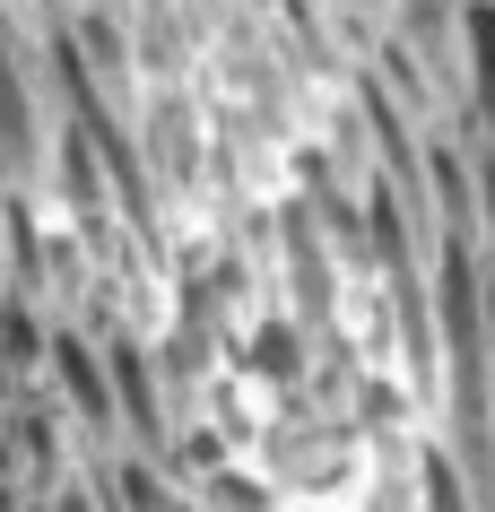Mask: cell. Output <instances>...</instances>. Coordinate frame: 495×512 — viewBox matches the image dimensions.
I'll return each mask as SVG.
<instances>
[{"instance_id": "obj_1", "label": "cell", "mask_w": 495, "mask_h": 512, "mask_svg": "<svg viewBox=\"0 0 495 512\" xmlns=\"http://www.w3.org/2000/svg\"><path fill=\"white\" fill-rule=\"evenodd\" d=\"M452 35H461V79H452V96L469 105V148H495V9L487 0H461Z\"/></svg>"}, {"instance_id": "obj_2", "label": "cell", "mask_w": 495, "mask_h": 512, "mask_svg": "<svg viewBox=\"0 0 495 512\" xmlns=\"http://www.w3.org/2000/svg\"><path fill=\"white\" fill-rule=\"evenodd\" d=\"M53 365H61V400L79 408L96 434H122L113 426V382H105V356L79 348V339H53Z\"/></svg>"}, {"instance_id": "obj_3", "label": "cell", "mask_w": 495, "mask_h": 512, "mask_svg": "<svg viewBox=\"0 0 495 512\" xmlns=\"http://www.w3.org/2000/svg\"><path fill=\"white\" fill-rule=\"evenodd\" d=\"M469 252L487 261V287H495V148H469V217H461Z\"/></svg>"}, {"instance_id": "obj_4", "label": "cell", "mask_w": 495, "mask_h": 512, "mask_svg": "<svg viewBox=\"0 0 495 512\" xmlns=\"http://www.w3.org/2000/svg\"><path fill=\"white\" fill-rule=\"evenodd\" d=\"M200 512H278V486L261 478V469H209V486H200Z\"/></svg>"}, {"instance_id": "obj_5", "label": "cell", "mask_w": 495, "mask_h": 512, "mask_svg": "<svg viewBox=\"0 0 495 512\" xmlns=\"http://www.w3.org/2000/svg\"><path fill=\"white\" fill-rule=\"evenodd\" d=\"M252 356H261V374L296 382V365H304V339H296V330H287V322H270V330H261V348H252Z\"/></svg>"}, {"instance_id": "obj_6", "label": "cell", "mask_w": 495, "mask_h": 512, "mask_svg": "<svg viewBox=\"0 0 495 512\" xmlns=\"http://www.w3.org/2000/svg\"><path fill=\"white\" fill-rule=\"evenodd\" d=\"M322 9H339V18H365V27H374V35L391 27V0H322Z\"/></svg>"}, {"instance_id": "obj_7", "label": "cell", "mask_w": 495, "mask_h": 512, "mask_svg": "<svg viewBox=\"0 0 495 512\" xmlns=\"http://www.w3.org/2000/svg\"><path fill=\"white\" fill-rule=\"evenodd\" d=\"M0 243H9V235H0ZM0 287H9V252H0Z\"/></svg>"}, {"instance_id": "obj_8", "label": "cell", "mask_w": 495, "mask_h": 512, "mask_svg": "<svg viewBox=\"0 0 495 512\" xmlns=\"http://www.w3.org/2000/svg\"><path fill=\"white\" fill-rule=\"evenodd\" d=\"M487 9H495V0H487Z\"/></svg>"}]
</instances>
